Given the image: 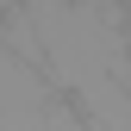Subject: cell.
<instances>
[{
	"mask_svg": "<svg viewBox=\"0 0 131 131\" xmlns=\"http://www.w3.org/2000/svg\"><path fill=\"white\" fill-rule=\"evenodd\" d=\"M19 6L38 25L44 69L56 75L62 94H81L88 81L119 75L131 62V50H125V6L119 0H19Z\"/></svg>",
	"mask_w": 131,
	"mask_h": 131,
	"instance_id": "1",
	"label": "cell"
},
{
	"mask_svg": "<svg viewBox=\"0 0 131 131\" xmlns=\"http://www.w3.org/2000/svg\"><path fill=\"white\" fill-rule=\"evenodd\" d=\"M56 75L44 69V62H31L19 56L6 38H0V125H13V119H25V112H38L44 100H56Z\"/></svg>",
	"mask_w": 131,
	"mask_h": 131,
	"instance_id": "2",
	"label": "cell"
},
{
	"mask_svg": "<svg viewBox=\"0 0 131 131\" xmlns=\"http://www.w3.org/2000/svg\"><path fill=\"white\" fill-rule=\"evenodd\" d=\"M0 131H100V125L81 112L75 94H56V100H44L38 112H25V119H13V125H0Z\"/></svg>",
	"mask_w": 131,
	"mask_h": 131,
	"instance_id": "3",
	"label": "cell"
},
{
	"mask_svg": "<svg viewBox=\"0 0 131 131\" xmlns=\"http://www.w3.org/2000/svg\"><path fill=\"white\" fill-rule=\"evenodd\" d=\"M125 50H131V6H125Z\"/></svg>",
	"mask_w": 131,
	"mask_h": 131,
	"instance_id": "4",
	"label": "cell"
},
{
	"mask_svg": "<svg viewBox=\"0 0 131 131\" xmlns=\"http://www.w3.org/2000/svg\"><path fill=\"white\" fill-rule=\"evenodd\" d=\"M6 6H13V0H0V13H6Z\"/></svg>",
	"mask_w": 131,
	"mask_h": 131,
	"instance_id": "5",
	"label": "cell"
}]
</instances>
